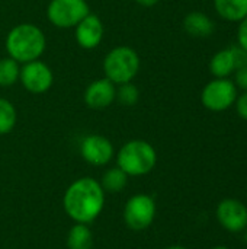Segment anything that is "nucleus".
<instances>
[{"mask_svg":"<svg viewBox=\"0 0 247 249\" xmlns=\"http://www.w3.org/2000/svg\"><path fill=\"white\" fill-rule=\"evenodd\" d=\"M76 39L80 47L86 50L96 48L103 36V25L102 20L96 15H87L83 20L76 25Z\"/></svg>","mask_w":247,"mask_h":249,"instance_id":"nucleus-12","label":"nucleus"},{"mask_svg":"<svg viewBox=\"0 0 247 249\" xmlns=\"http://www.w3.org/2000/svg\"><path fill=\"white\" fill-rule=\"evenodd\" d=\"M89 15V4L86 0H51L47 16L57 28L76 26Z\"/></svg>","mask_w":247,"mask_h":249,"instance_id":"nucleus-7","label":"nucleus"},{"mask_svg":"<svg viewBox=\"0 0 247 249\" xmlns=\"http://www.w3.org/2000/svg\"><path fill=\"white\" fill-rule=\"evenodd\" d=\"M119 102L125 107H132L134 104H137L138 98H140V92L137 89L135 85L132 83H122L119 85V89H118V93H116Z\"/></svg>","mask_w":247,"mask_h":249,"instance_id":"nucleus-20","label":"nucleus"},{"mask_svg":"<svg viewBox=\"0 0 247 249\" xmlns=\"http://www.w3.org/2000/svg\"><path fill=\"white\" fill-rule=\"evenodd\" d=\"M233 82L237 86V89H242L243 92H247V66L234 71V80Z\"/></svg>","mask_w":247,"mask_h":249,"instance_id":"nucleus-21","label":"nucleus"},{"mask_svg":"<svg viewBox=\"0 0 247 249\" xmlns=\"http://www.w3.org/2000/svg\"><path fill=\"white\" fill-rule=\"evenodd\" d=\"M217 13L230 22H240L247 16V0H214Z\"/></svg>","mask_w":247,"mask_h":249,"instance_id":"nucleus-15","label":"nucleus"},{"mask_svg":"<svg viewBox=\"0 0 247 249\" xmlns=\"http://www.w3.org/2000/svg\"><path fill=\"white\" fill-rule=\"evenodd\" d=\"M138 4H141V6H147V7H150V6H154V4H157L160 0H135Z\"/></svg>","mask_w":247,"mask_h":249,"instance_id":"nucleus-24","label":"nucleus"},{"mask_svg":"<svg viewBox=\"0 0 247 249\" xmlns=\"http://www.w3.org/2000/svg\"><path fill=\"white\" fill-rule=\"evenodd\" d=\"M80 153L87 163L93 166H103L112 159L114 146L106 137L100 134H90L83 139Z\"/></svg>","mask_w":247,"mask_h":249,"instance_id":"nucleus-10","label":"nucleus"},{"mask_svg":"<svg viewBox=\"0 0 247 249\" xmlns=\"http://www.w3.org/2000/svg\"><path fill=\"white\" fill-rule=\"evenodd\" d=\"M156 201L148 194L130 197L124 207V222L130 231L141 232L151 226L156 217Z\"/></svg>","mask_w":247,"mask_h":249,"instance_id":"nucleus-5","label":"nucleus"},{"mask_svg":"<svg viewBox=\"0 0 247 249\" xmlns=\"http://www.w3.org/2000/svg\"><path fill=\"white\" fill-rule=\"evenodd\" d=\"M166 249H186L185 247H181V245H173V247H169V248Z\"/></svg>","mask_w":247,"mask_h":249,"instance_id":"nucleus-25","label":"nucleus"},{"mask_svg":"<svg viewBox=\"0 0 247 249\" xmlns=\"http://www.w3.org/2000/svg\"><path fill=\"white\" fill-rule=\"evenodd\" d=\"M20 69L12 57L0 60V86H10L19 79Z\"/></svg>","mask_w":247,"mask_h":249,"instance_id":"nucleus-19","label":"nucleus"},{"mask_svg":"<svg viewBox=\"0 0 247 249\" xmlns=\"http://www.w3.org/2000/svg\"><path fill=\"white\" fill-rule=\"evenodd\" d=\"M105 194L100 182L95 178H79L73 181L64 193V212L74 223L89 225L102 213L105 207Z\"/></svg>","mask_w":247,"mask_h":249,"instance_id":"nucleus-1","label":"nucleus"},{"mask_svg":"<svg viewBox=\"0 0 247 249\" xmlns=\"http://www.w3.org/2000/svg\"><path fill=\"white\" fill-rule=\"evenodd\" d=\"M221 228L231 233H240L247 228V206L237 198H224L215 210Z\"/></svg>","mask_w":247,"mask_h":249,"instance_id":"nucleus-8","label":"nucleus"},{"mask_svg":"<svg viewBox=\"0 0 247 249\" xmlns=\"http://www.w3.org/2000/svg\"><path fill=\"white\" fill-rule=\"evenodd\" d=\"M237 86L229 77L217 79L214 77L211 82L205 85L201 93L202 105L213 112H223L231 108L239 96Z\"/></svg>","mask_w":247,"mask_h":249,"instance_id":"nucleus-6","label":"nucleus"},{"mask_svg":"<svg viewBox=\"0 0 247 249\" xmlns=\"http://www.w3.org/2000/svg\"><path fill=\"white\" fill-rule=\"evenodd\" d=\"M16 124V109L12 102L0 98V136L7 134Z\"/></svg>","mask_w":247,"mask_h":249,"instance_id":"nucleus-18","label":"nucleus"},{"mask_svg":"<svg viewBox=\"0 0 247 249\" xmlns=\"http://www.w3.org/2000/svg\"><path fill=\"white\" fill-rule=\"evenodd\" d=\"M116 98L115 83L109 79H99L89 85L84 93V102L92 109H103L108 108Z\"/></svg>","mask_w":247,"mask_h":249,"instance_id":"nucleus-11","label":"nucleus"},{"mask_svg":"<svg viewBox=\"0 0 247 249\" xmlns=\"http://www.w3.org/2000/svg\"><path fill=\"white\" fill-rule=\"evenodd\" d=\"M140 69L138 54L130 47H116L108 53L103 61L106 79L115 85L131 82Z\"/></svg>","mask_w":247,"mask_h":249,"instance_id":"nucleus-4","label":"nucleus"},{"mask_svg":"<svg viewBox=\"0 0 247 249\" xmlns=\"http://www.w3.org/2000/svg\"><path fill=\"white\" fill-rule=\"evenodd\" d=\"M6 48L13 60L29 63L44 53L45 35L32 23H20L9 32L6 38Z\"/></svg>","mask_w":247,"mask_h":249,"instance_id":"nucleus-2","label":"nucleus"},{"mask_svg":"<svg viewBox=\"0 0 247 249\" xmlns=\"http://www.w3.org/2000/svg\"><path fill=\"white\" fill-rule=\"evenodd\" d=\"M237 42L239 45L247 51V16L239 22V29H237Z\"/></svg>","mask_w":247,"mask_h":249,"instance_id":"nucleus-23","label":"nucleus"},{"mask_svg":"<svg viewBox=\"0 0 247 249\" xmlns=\"http://www.w3.org/2000/svg\"><path fill=\"white\" fill-rule=\"evenodd\" d=\"M237 69H239V66H237V60H236L234 47L220 50L217 54L213 55V58L210 61L211 74L217 79L230 77Z\"/></svg>","mask_w":247,"mask_h":249,"instance_id":"nucleus-13","label":"nucleus"},{"mask_svg":"<svg viewBox=\"0 0 247 249\" xmlns=\"http://www.w3.org/2000/svg\"><path fill=\"white\" fill-rule=\"evenodd\" d=\"M185 31L195 38H207L214 32V22L202 12H191L183 19Z\"/></svg>","mask_w":247,"mask_h":249,"instance_id":"nucleus-14","label":"nucleus"},{"mask_svg":"<svg viewBox=\"0 0 247 249\" xmlns=\"http://www.w3.org/2000/svg\"><path fill=\"white\" fill-rule=\"evenodd\" d=\"M95 244L93 232L87 225L76 223L67 235V248L68 249H92Z\"/></svg>","mask_w":247,"mask_h":249,"instance_id":"nucleus-16","label":"nucleus"},{"mask_svg":"<svg viewBox=\"0 0 247 249\" xmlns=\"http://www.w3.org/2000/svg\"><path fill=\"white\" fill-rule=\"evenodd\" d=\"M19 79L26 90L31 93H44L47 92L52 85V71L51 69L38 60L25 63V66L20 69Z\"/></svg>","mask_w":247,"mask_h":249,"instance_id":"nucleus-9","label":"nucleus"},{"mask_svg":"<svg viewBox=\"0 0 247 249\" xmlns=\"http://www.w3.org/2000/svg\"><path fill=\"white\" fill-rule=\"evenodd\" d=\"M234 105H236V111L240 115V118L247 121V92H243L242 95L237 96Z\"/></svg>","mask_w":247,"mask_h":249,"instance_id":"nucleus-22","label":"nucleus"},{"mask_svg":"<svg viewBox=\"0 0 247 249\" xmlns=\"http://www.w3.org/2000/svg\"><path fill=\"white\" fill-rule=\"evenodd\" d=\"M243 232H245V242L247 244V228L245 229V231H243Z\"/></svg>","mask_w":247,"mask_h":249,"instance_id":"nucleus-27","label":"nucleus"},{"mask_svg":"<svg viewBox=\"0 0 247 249\" xmlns=\"http://www.w3.org/2000/svg\"><path fill=\"white\" fill-rule=\"evenodd\" d=\"M211 249H230L229 247H224V245H217V247H214V248Z\"/></svg>","mask_w":247,"mask_h":249,"instance_id":"nucleus-26","label":"nucleus"},{"mask_svg":"<svg viewBox=\"0 0 247 249\" xmlns=\"http://www.w3.org/2000/svg\"><path fill=\"white\" fill-rule=\"evenodd\" d=\"M116 163L128 177H143L154 169L157 153L148 142L131 140L119 149Z\"/></svg>","mask_w":247,"mask_h":249,"instance_id":"nucleus-3","label":"nucleus"},{"mask_svg":"<svg viewBox=\"0 0 247 249\" xmlns=\"http://www.w3.org/2000/svg\"><path fill=\"white\" fill-rule=\"evenodd\" d=\"M105 193H121L128 182V175L121 169V168H111L108 169L103 175L102 179L99 181Z\"/></svg>","mask_w":247,"mask_h":249,"instance_id":"nucleus-17","label":"nucleus"}]
</instances>
